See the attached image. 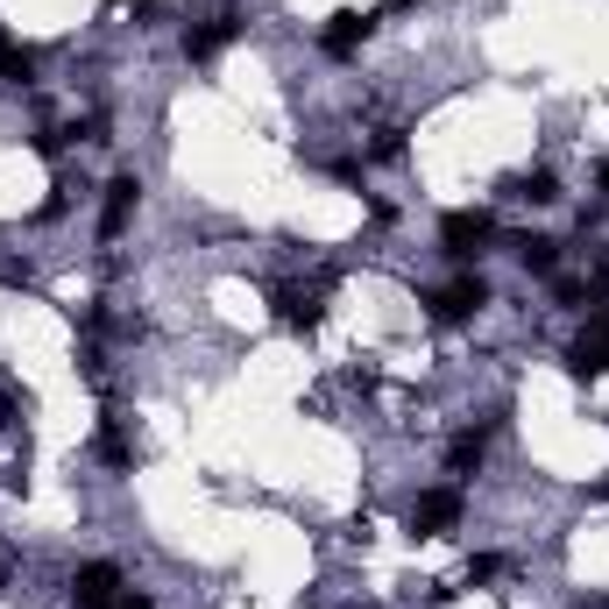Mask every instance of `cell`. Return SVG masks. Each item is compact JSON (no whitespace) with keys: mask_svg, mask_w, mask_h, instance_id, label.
I'll return each mask as SVG.
<instances>
[{"mask_svg":"<svg viewBox=\"0 0 609 609\" xmlns=\"http://www.w3.org/2000/svg\"><path fill=\"white\" fill-rule=\"evenodd\" d=\"M489 241H497V220H489V213H475V206H461V213H447V220H440V249H447L453 262L482 256Z\"/></svg>","mask_w":609,"mask_h":609,"instance_id":"obj_1","label":"cell"},{"mask_svg":"<svg viewBox=\"0 0 609 609\" xmlns=\"http://www.w3.org/2000/svg\"><path fill=\"white\" fill-rule=\"evenodd\" d=\"M426 304H432V319H440V327H461V319H475V312H482V304H489V283L468 270V277L440 283V291H432Z\"/></svg>","mask_w":609,"mask_h":609,"instance_id":"obj_2","label":"cell"},{"mask_svg":"<svg viewBox=\"0 0 609 609\" xmlns=\"http://www.w3.org/2000/svg\"><path fill=\"white\" fill-rule=\"evenodd\" d=\"M71 602H79V609H113V602H121V567H113V560H86L79 575H71Z\"/></svg>","mask_w":609,"mask_h":609,"instance_id":"obj_3","label":"cell"},{"mask_svg":"<svg viewBox=\"0 0 609 609\" xmlns=\"http://www.w3.org/2000/svg\"><path fill=\"white\" fill-rule=\"evenodd\" d=\"M277 319L291 333H312L319 319H327V291H319V283H283V291H277Z\"/></svg>","mask_w":609,"mask_h":609,"instance_id":"obj_4","label":"cell"},{"mask_svg":"<svg viewBox=\"0 0 609 609\" xmlns=\"http://www.w3.org/2000/svg\"><path fill=\"white\" fill-rule=\"evenodd\" d=\"M453 525H461V489H426L411 503V531H426V539H440Z\"/></svg>","mask_w":609,"mask_h":609,"instance_id":"obj_5","label":"cell"},{"mask_svg":"<svg viewBox=\"0 0 609 609\" xmlns=\"http://www.w3.org/2000/svg\"><path fill=\"white\" fill-rule=\"evenodd\" d=\"M376 29V14H361V8H340V14H327V29H319V43H327L333 57H355L361 50V36Z\"/></svg>","mask_w":609,"mask_h":609,"instance_id":"obj_6","label":"cell"},{"mask_svg":"<svg viewBox=\"0 0 609 609\" xmlns=\"http://www.w3.org/2000/svg\"><path fill=\"white\" fill-rule=\"evenodd\" d=\"M567 369H575V376H609V312H602V319H588V333L575 340Z\"/></svg>","mask_w":609,"mask_h":609,"instance_id":"obj_7","label":"cell"},{"mask_svg":"<svg viewBox=\"0 0 609 609\" xmlns=\"http://www.w3.org/2000/svg\"><path fill=\"white\" fill-rule=\"evenodd\" d=\"M234 36H241V22H234V14H213V22L184 29V57H192V64H206V57H220L227 43H234Z\"/></svg>","mask_w":609,"mask_h":609,"instance_id":"obj_8","label":"cell"},{"mask_svg":"<svg viewBox=\"0 0 609 609\" xmlns=\"http://www.w3.org/2000/svg\"><path fill=\"white\" fill-rule=\"evenodd\" d=\"M136 192H142L136 178H113V184H107V206H100V241H121L128 213H136Z\"/></svg>","mask_w":609,"mask_h":609,"instance_id":"obj_9","label":"cell"},{"mask_svg":"<svg viewBox=\"0 0 609 609\" xmlns=\"http://www.w3.org/2000/svg\"><path fill=\"white\" fill-rule=\"evenodd\" d=\"M510 256H518L531 277H553L560 270V241L553 234H510Z\"/></svg>","mask_w":609,"mask_h":609,"instance_id":"obj_10","label":"cell"},{"mask_svg":"<svg viewBox=\"0 0 609 609\" xmlns=\"http://www.w3.org/2000/svg\"><path fill=\"white\" fill-rule=\"evenodd\" d=\"M14 86H36V50L0 36V92H14Z\"/></svg>","mask_w":609,"mask_h":609,"instance_id":"obj_11","label":"cell"},{"mask_svg":"<svg viewBox=\"0 0 609 609\" xmlns=\"http://www.w3.org/2000/svg\"><path fill=\"white\" fill-rule=\"evenodd\" d=\"M92 447H100V461H107V468H136V447H128L121 418H107V426H100V440H92Z\"/></svg>","mask_w":609,"mask_h":609,"instance_id":"obj_12","label":"cell"},{"mask_svg":"<svg viewBox=\"0 0 609 609\" xmlns=\"http://www.w3.org/2000/svg\"><path fill=\"white\" fill-rule=\"evenodd\" d=\"M510 192H518L525 206H553L560 184H553V170H525V178H510Z\"/></svg>","mask_w":609,"mask_h":609,"instance_id":"obj_13","label":"cell"},{"mask_svg":"<svg viewBox=\"0 0 609 609\" xmlns=\"http://www.w3.org/2000/svg\"><path fill=\"white\" fill-rule=\"evenodd\" d=\"M482 453H489L482 432H461V440L447 447V468H453V475H475V468H482Z\"/></svg>","mask_w":609,"mask_h":609,"instance_id":"obj_14","label":"cell"},{"mask_svg":"<svg viewBox=\"0 0 609 609\" xmlns=\"http://www.w3.org/2000/svg\"><path fill=\"white\" fill-rule=\"evenodd\" d=\"M405 157V128H383V136H376V163H397Z\"/></svg>","mask_w":609,"mask_h":609,"instance_id":"obj_15","label":"cell"},{"mask_svg":"<svg viewBox=\"0 0 609 609\" xmlns=\"http://www.w3.org/2000/svg\"><path fill=\"white\" fill-rule=\"evenodd\" d=\"M503 575V560L497 553H482V560H468V581H497Z\"/></svg>","mask_w":609,"mask_h":609,"instance_id":"obj_16","label":"cell"},{"mask_svg":"<svg viewBox=\"0 0 609 609\" xmlns=\"http://www.w3.org/2000/svg\"><path fill=\"white\" fill-rule=\"evenodd\" d=\"M128 14H136V22L149 29V22H163V14H170V8H163V0H136V8H128Z\"/></svg>","mask_w":609,"mask_h":609,"instance_id":"obj_17","label":"cell"},{"mask_svg":"<svg viewBox=\"0 0 609 609\" xmlns=\"http://www.w3.org/2000/svg\"><path fill=\"white\" fill-rule=\"evenodd\" d=\"M0 283H29V270H22V262H8V256H0Z\"/></svg>","mask_w":609,"mask_h":609,"instance_id":"obj_18","label":"cell"},{"mask_svg":"<svg viewBox=\"0 0 609 609\" xmlns=\"http://www.w3.org/2000/svg\"><path fill=\"white\" fill-rule=\"evenodd\" d=\"M113 609H157V602H149V596H136V588H121V602H113Z\"/></svg>","mask_w":609,"mask_h":609,"instance_id":"obj_19","label":"cell"},{"mask_svg":"<svg viewBox=\"0 0 609 609\" xmlns=\"http://www.w3.org/2000/svg\"><path fill=\"white\" fill-rule=\"evenodd\" d=\"M14 411H22V405H14V390H0V426H14Z\"/></svg>","mask_w":609,"mask_h":609,"instance_id":"obj_20","label":"cell"},{"mask_svg":"<svg viewBox=\"0 0 609 609\" xmlns=\"http://www.w3.org/2000/svg\"><path fill=\"white\" fill-rule=\"evenodd\" d=\"M596 291H609V256H602V270H596Z\"/></svg>","mask_w":609,"mask_h":609,"instance_id":"obj_21","label":"cell"},{"mask_svg":"<svg viewBox=\"0 0 609 609\" xmlns=\"http://www.w3.org/2000/svg\"><path fill=\"white\" fill-rule=\"evenodd\" d=\"M596 184H602V199H609V163H596Z\"/></svg>","mask_w":609,"mask_h":609,"instance_id":"obj_22","label":"cell"}]
</instances>
